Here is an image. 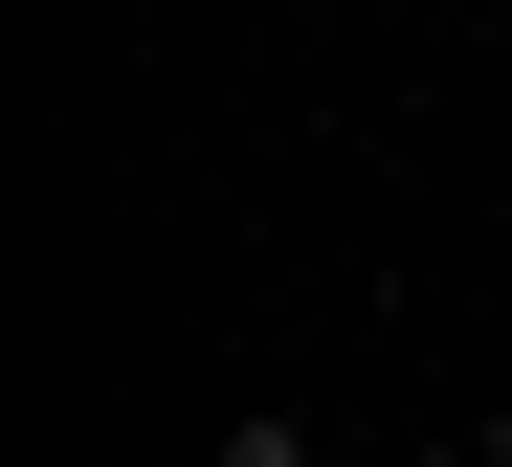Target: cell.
<instances>
[{
  "mask_svg": "<svg viewBox=\"0 0 512 467\" xmlns=\"http://www.w3.org/2000/svg\"><path fill=\"white\" fill-rule=\"evenodd\" d=\"M223 467H312V423H223Z\"/></svg>",
  "mask_w": 512,
  "mask_h": 467,
  "instance_id": "obj_1",
  "label": "cell"
}]
</instances>
